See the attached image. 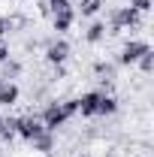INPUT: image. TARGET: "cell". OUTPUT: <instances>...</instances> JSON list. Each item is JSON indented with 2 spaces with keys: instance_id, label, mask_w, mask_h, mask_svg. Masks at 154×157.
<instances>
[{
  "instance_id": "1",
  "label": "cell",
  "mask_w": 154,
  "mask_h": 157,
  "mask_svg": "<svg viewBox=\"0 0 154 157\" xmlns=\"http://www.w3.org/2000/svg\"><path fill=\"white\" fill-rule=\"evenodd\" d=\"M79 112V100H67V103H52L45 112H42V127L45 130H58V127H64L67 124V118H73Z\"/></svg>"
},
{
  "instance_id": "2",
  "label": "cell",
  "mask_w": 154,
  "mask_h": 157,
  "mask_svg": "<svg viewBox=\"0 0 154 157\" xmlns=\"http://www.w3.org/2000/svg\"><path fill=\"white\" fill-rule=\"evenodd\" d=\"M118 103L115 97H109V94H97V91H91V94H85V97L79 100V112L82 115H109V112H115Z\"/></svg>"
},
{
  "instance_id": "3",
  "label": "cell",
  "mask_w": 154,
  "mask_h": 157,
  "mask_svg": "<svg viewBox=\"0 0 154 157\" xmlns=\"http://www.w3.org/2000/svg\"><path fill=\"white\" fill-rule=\"evenodd\" d=\"M142 21V12H136L133 6H124V9H115L112 12V33L124 30V27H136Z\"/></svg>"
},
{
  "instance_id": "4",
  "label": "cell",
  "mask_w": 154,
  "mask_h": 157,
  "mask_svg": "<svg viewBox=\"0 0 154 157\" xmlns=\"http://www.w3.org/2000/svg\"><path fill=\"white\" fill-rule=\"evenodd\" d=\"M39 133H45V127H42V121H39V118H15V136L33 142Z\"/></svg>"
},
{
  "instance_id": "5",
  "label": "cell",
  "mask_w": 154,
  "mask_h": 157,
  "mask_svg": "<svg viewBox=\"0 0 154 157\" xmlns=\"http://www.w3.org/2000/svg\"><path fill=\"white\" fill-rule=\"evenodd\" d=\"M148 52H151V45H148V42H139V39H133V42H127V45L121 48V58H118V63H124V67L139 63V58H142V55H148Z\"/></svg>"
},
{
  "instance_id": "6",
  "label": "cell",
  "mask_w": 154,
  "mask_h": 157,
  "mask_svg": "<svg viewBox=\"0 0 154 157\" xmlns=\"http://www.w3.org/2000/svg\"><path fill=\"white\" fill-rule=\"evenodd\" d=\"M45 58L52 60V63H64V60L70 58V45L67 42H55V45H48V55Z\"/></svg>"
},
{
  "instance_id": "7",
  "label": "cell",
  "mask_w": 154,
  "mask_h": 157,
  "mask_svg": "<svg viewBox=\"0 0 154 157\" xmlns=\"http://www.w3.org/2000/svg\"><path fill=\"white\" fill-rule=\"evenodd\" d=\"M15 100H18V88L3 82V85H0V103H3V106H12Z\"/></svg>"
},
{
  "instance_id": "8",
  "label": "cell",
  "mask_w": 154,
  "mask_h": 157,
  "mask_svg": "<svg viewBox=\"0 0 154 157\" xmlns=\"http://www.w3.org/2000/svg\"><path fill=\"white\" fill-rule=\"evenodd\" d=\"M70 24H73V9L55 12V30H70Z\"/></svg>"
},
{
  "instance_id": "9",
  "label": "cell",
  "mask_w": 154,
  "mask_h": 157,
  "mask_svg": "<svg viewBox=\"0 0 154 157\" xmlns=\"http://www.w3.org/2000/svg\"><path fill=\"white\" fill-rule=\"evenodd\" d=\"M103 36H106V24H100V21H94V24L88 27V42H100Z\"/></svg>"
},
{
  "instance_id": "10",
  "label": "cell",
  "mask_w": 154,
  "mask_h": 157,
  "mask_svg": "<svg viewBox=\"0 0 154 157\" xmlns=\"http://www.w3.org/2000/svg\"><path fill=\"white\" fill-rule=\"evenodd\" d=\"M100 6H103V0H82V3H79V12H82V15H94Z\"/></svg>"
},
{
  "instance_id": "11",
  "label": "cell",
  "mask_w": 154,
  "mask_h": 157,
  "mask_svg": "<svg viewBox=\"0 0 154 157\" xmlns=\"http://www.w3.org/2000/svg\"><path fill=\"white\" fill-rule=\"evenodd\" d=\"M33 145H37L39 151H52V130H45V133H39L33 139Z\"/></svg>"
},
{
  "instance_id": "12",
  "label": "cell",
  "mask_w": 154,
  "mask_h": 157,
  "mask_svg": "<svg viewBox=\"0 0 154 157\" xmlns=\"http://www.w3.org/2000/svg\"><path fill=\"white\" fill-rule=\"evenodd\" d=\"M45 9L55 15V12H60V9H70V0H48V6H45Z\"/></svg>"
},
{
  "instance_id": "13",
  "label": "cell",
  "mask_w": 154,
  "mask_h": 157,
  "mask_svg": "<svg viewBox=\"0 0 154 157\" xmlns=\"http://www.w3.org/2000/svg\"><path fill=\"white\" fill-rule=\"evenodd\" d=\"M139 67H142V70H145V73H151V67H154V55H151V52H148V55H142V58H139Z\"/></svg>"
},
{
  "instance_id": "14",
  "label": "cell",
  "mask_w": 154,
  "mask_h": 157,
  "mask_svg": "<svg viewBox=\"0 0 154 157\" xmlns=\"http://www.w3.org/2000/svg\"><path fill=\"white\" fill-rule=\"evenodd\" d=\"M130 6H133L136 12H148V6H151V0H130Z\"/></svg>"
},
{
  "instance_id": "15",
  "label": "cell",
  "mask_w": 154,
  "mask_h": 157,
  "mask_svg": "<svg viewBox=\"0 0 154 157\" xmlns=\"http://www.w3.org/2000/svg\"><path fill=\"white\" fill-rule=\"evenodd\" d=\"M12 27H15V21H12V18H0V36H6Z\"/></svg>"
},
{
  "instance_id": "16",
  "label": "cell",
  "mask_w": 154,
  "mask_h": 157,
  "mask_svg": "<svg viewBox=\"0 0 154 157\" xmlns=\"http://www.w3.org/2000/svg\"><path fill=\"white\" fill-rule=\"evenodd\" d=\"M97 76H109L112 78V67H109V63H97Z\"/></svg>"
},
{
  "instance_id": "17",
  "label": "cell",
  "mask_w": 154,
  "mask_h": 157,
  "mask_svg": "<svg viewBox=\"0 0 154 157\" xmlns=\"http://www.w3.org/2000/svg\"><path fill=\"white\" fill-rule=\"evenodd\" d=\"M9 58V45H6V42H3V39H0V63H3V60Z\"/></svg>"
},
{
  "instance_id": "18",
  "label": "cell",
  "mask_w": 154,
  "mask_h": 157,
  "mask_svg": "<svg viewBox=\"0 0 154 157\" xmlns=\"http://www.w3.org/2000/svg\"><path fill=\"white\" fill-rule=\"evenodd\" d=\"M3 133H6V124H3V118H0V139H3Z\"/></svg>"
},
{
  "instance_id": "19",
  "label": "cell",
  "mask_w": 154,
  "mask_h": 157,
  "mask_svg": "<svg viewBox=\"0 0 154 157\" xmlns=\"http://www.w3.org/2000/svg\"><path fill=\"white\" fill-rule=\"evenodd\" d=\"M0 85H3V76H0Z\"/></svg>"
},
{
  "instance_id": "20",
  "label": "cell",
  "mask_w": 154,
  "mask_h": 157,
  "mask_svg": "<svg viewBox=\"0 0 154 157\" xmlns=\"http://www.w3.org/2000/svg\"><path fill=\"white\" fill-rule=\"evenodd\" d=\"M82 157H88V154H82Z\"/></svg>"
}]
</instances>
